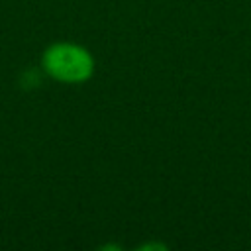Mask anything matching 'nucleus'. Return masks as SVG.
Returning a JSON list of instances; mask_svg holds the SVG:
<instances>
[{"label":"nucleus","instance_id":"obj_1","mask_svg":"<svg viewBox=\"0 0 251 251\" xmlns=\"http://www.w3.org/2000/svg\"><path fill=\"white\" fill-rule=\"evenodd\" d=\"M41 71L59 84H84L94 76L96 59L88 47L76 41L49 43L39 59Z\"/></svg>","mask_w":251,"mask_h":251},{"label":"nucleus","instance_id":"obj_2","mask_svg":"<svg viewBox=\"0 0 251 251\" xmlns=\"http://www.w3.org/2000/svg\"><path fill=\"white\" fill-rule=\"evenodd\" d=\"M141 251H147V249H167V245H161V243H143L139 245Z\"/></svg>","mask_w":251,"mask_h":251}]
</instances>
